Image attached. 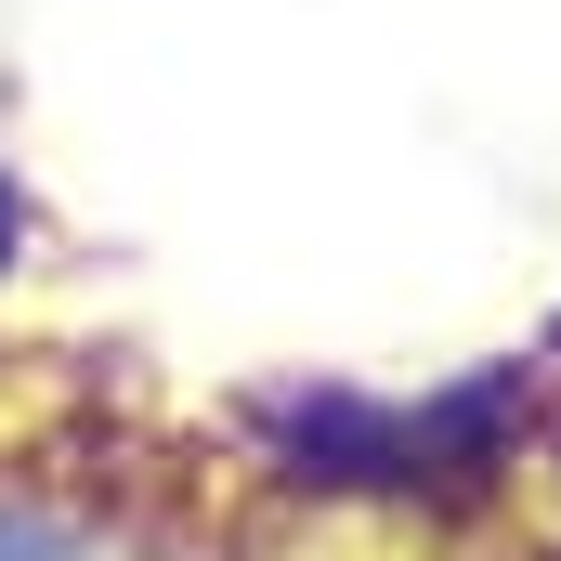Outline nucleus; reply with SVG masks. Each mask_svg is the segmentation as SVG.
Masks as SVG:
<instances>
[{
	"label": "nucleus",
	"mask_w": 561,
	"mask_h": 561,
	"mask_svg": "<svg viewBox=\"0 0 561 561\" xmlns=\"http://www.w3.org/2000/svg\"><path fill=\"white\" fill-rule=\"evenodd\" d=\"M0 262H13V183H0Z\"/></svg>",
	"instance_id": "1"
}]
</instances>
